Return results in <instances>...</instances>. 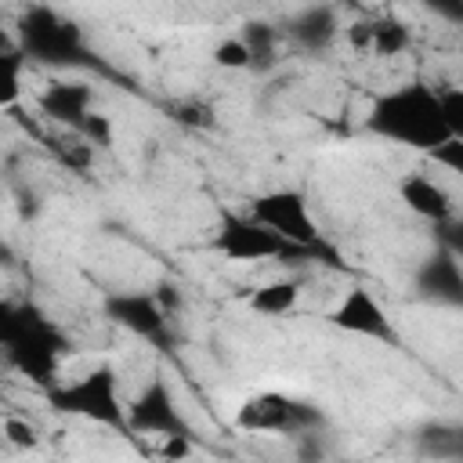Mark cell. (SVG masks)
<instances>
[{"label": "cell", "instance_id": "6da1fadb", "mask_svg": "<svg viewBox=\"0 0 463 463\" xmlns=\"http://www.w3.org/2000/svg\"><path fill=\"white\" fill-rule=\"evenodd\" d=\"M362 127L383 141H394V145H405L416 152H434L456 137L445 123L438 90L423 80H409L402 87L376 94Z\"/></svg>", "mask_w": 463, "mask_h": 463}, {"label": "cell", "instance_id": "7a4b0ae2", "mask_svg": "<svg viewBox=\"0 0 463 463\" xmlns=\"http://www.w3.org/2000/svg\"><path fill=\"white\" fill-rule=\"evenodd\" d=\"M14 47L22 51L25 61L43 65V69H94V72L112 76V69L101 61V54L87 43L80 22H72L69 14L54 11L47 4H33L18 14Z\"/></svg>", "mask_w": 463, "mask_h": 463}, {"label": "cell", "instance_id": "3957f363", "mask_svg": "<svg viewBox=\"0 0 463 463\" xmlns=\"http://www.w3.org/2000/svg\"><path fill=\"white\" fill-rule=\"evenodd\" d=\"M210 246L228 257V260H279V264H300V260H322V264H333V268H344L340 253L329 246V250H304L282 235H275L271 228L250 221L246 213H221L217 228H213V239Z\"/></svg>", "mask_w": 463, "mask_h": 463}, {"label": "cell", "instance_id": "277c9868", "mask_svg": "<svg viewBox=\"0 0 463 463\" xmlns=\"http://www.w3.org/2000/svg\"><path fill=\"white\" fill-rule=\"evenodd\" d=\"M65 351H69L65 333H61L36 304L22 300L18 329H14V336L0 347L4 362H7L14 373H22L29 383L51 391L54 380H58V365H61Z\"/></svg>", "mask_w": 463, "mask_h": 463}, {"label": "cell", "instance_id": "5b68a950", "mask_svg": "<svg viewBox=\"0 0 463 463\" xmlns=\"http://www.w3.org/2000/svg\"><path fill=\"white\" fill-rule=\"evenodd\" d=\"M47 402L54 412L90 420L98 427H109L123 438H130L127 427V405L119 402V380L112 365H94L90 373L76 376L72 383H58L47 391Z\"/></svg>", "mask_w": 463, "mask_h": 463}, {"label": "cell", "instance_id": "8992f818", "mask_svg": "<svg viewBox=\"0 0 463 463\" xmlns=\"http://www.w3.org/2000/svg\"><path fill=\"white\" fill-rule=\"evenodd\" d=\"M235 423H239V430H250V434L300 438L311 430H326V412L307 398H297L286 391H260L239 405Z\"/></svg>", "mask_w": 463, "mask_h": 463}, {"label": "cell", "instance_id": "52a82bcc", "mask_svg": "<svg viewBox=\"0 0 463 463\" xmlns=\"http://www.w3.org/2000/svg\"><path fill=\"white\" fill-rule=\"evenodd\" d=\"M36 105H40V112L47 119H54L69 134L83 137L87 145L105 148L109 137H112L109 119L94 112V87L90 83H80V80H51L36 94Z\"/></svg>", "mask_w": 463, "mask_h": 463}, {"label": "cell", "instance_id": "ba28073f", "mask_svg": "<svg viewBox=\"0 0 463 463\" xmlns=\"http://www.w3.org/2000/svg\"><path fill=\"white\" fill-rule=\"evenodd\" d=\"M246 217L257 221V224H264V228H271L275 235L304 246V250H329L326 235L311 221V210H307L304 192H297V188H275V192L253 195Z\"/></svg>", "mask_w": 463, "mask_h": 463}, {"label": "cell", "instance_id": "9c48e42d", "mask_svg": "<svg viewBox=\"0 0 463 463\" xmlns=\"http://www.w3.org/2000/svg\"><path fill=\"white\" fill-rule=\"evenodd\" d=\"M105 318L119 329H127L130 336L159 347V351H174V326L166 307L159 304L156 289H123V293H109L105 297Z\"/></svg>", "mask_w": 463, "mask_h": 463}, {"label": "cell", "instance_id": "30bf717a", "mask_svg": "<svg viewBox=\"0 0 463 463\" xmlns=\"http://www.w3.org/2000/svg\"><path fill=\"white\" fill-rule=\"evenodd\" d=\"M127 427H130V438L134 434H152V438H163V441H195V430L192 423L184 420V412L177 409L166 380H148L134 402L127 405Z\"/></svg>", "mask_w": 463, "mask_h": 463}, {"label": "cell", "instance_id": "8fae6325", "mask_svg": "<svg viewBox=\"0 0 463 463\" xmlns=\"http://www.w3.org/2000/svg\"><path fill=\"white\" fill-rule=\"evenodd\" d=\"M326 322L351 333V336H365V340H376V344H398V329H394L387 307L362 286L347 289L344 300L326 315Z\"/></svg>", "mask_w": 463, "mask_h": 463}, {"label": "cell", "instance_id": "7c38bea8", "mask_svg": "<svg viewBox=\"0 0 463 463\" xmlns=\"http://www.w3.org/2000/svg\"><path fill=\"white\" fill-rule=\"evenodd\" d=\"M412 289L420 300L434 304V307H463V268H459V257L445 246H434L416 275H412Z\"/></svg>", "mask_w": 463, "mask_h": 463}, {"label": "cell", "instance_id": "4fadbf2b", "mask_svg": "<svg viewBox=\"0 0 463 463\" xmlns=\"http://www.w3.org/2000/svg\"><path fill=\"white\" fill-rule=\"evenodd\" d=\"M347 40H351V47L380 54V58H398V54H405L412 47L409 25L402 18H394V14H376V18L354 22L347 29Z\"/></svg>", "mask_w": 463, "mask_h": 463}, {"label": "cell", "instance_id": "5bb4252c", "mask_svg": "<svg viewBox=\"0 0 463 463\" xmlns=\"http://www.w3.org/2000/svg\"><path fill=\"white\" fill-rule=\"evenodd\" d=\"M286 40L297 47V51H307V54H318L326 51L336 33H340V18L333 7H304L297 11L289 22H286Z\"/></svg>", "mask_w": 463, "mask_h": 463}, {"label": "cell", "instance_id": "9a60e30c", "mask_svg": "<svg viewBox=\"0 0 463 463\" xmlns=\"http://www.w3.org/2000/svg\"><path fill=\"white\" fill-rule=\"evenodd\" d=\"M398 195H402V203H405L416 217H423V221H430V224H445V221L456 217L449 192H445L434 177H427V174H409V177H402Z\"/></svg>", "mask_w": 463, "mask_h": 463}, {"label": "cell", "instance_id": "2e32d148", "mask_svg": "<svg viewBox=\"0 0 463 463\" xmlns=\"http://www.w3.org/2000/svg\"><path fill=\"white\" fill-rule=\"evenodd\" d=\"M416 452L438 463H459L463 459V430L456 423L434 420L416 430Z\"/></svg>", "mask_w": 463, "mask_h": 463}, {"label": "cell", "instance_id": "e0dca14e", "mask_svg": "<svg viewBox=\"0 0 463 463\" xmlns=\"http://www.w3.org/2000/svg\"><path fill=\"white\" fill-rule=\"evenodd\" d=\"M300 293H304L300 279H279V282H268V286L250 289V293H246V304H250L257 315L279 318V315H289V311L300 304Z\"/></svg>", "mask_w": 463, "mask_h": 463}, {"label": "cell", "instance_id": "ac0fdd59", "mask_svg": "<svg viewBox=\"0 0 463 463\" xmlns=\"http://www.w3.org/2000/svg\"><path fill=\"white\" fill-rule=\"evenodd\" d=\"M239 40L246 43L253 69H271V65L279 61V29H275V25H268V22H250Z\"/></svg>", "mask_w": 463, "mask_h": 463}, {"label": "cell", "instance_id": "d6986e66", "mask_svg": "<svg viewBox=\"0 0 463 463\" xmlns=\"http://www.w3.org/2000/svg\"><path fill=\"white\" fill-rule=\"evenodd\" d=\"M22 51L14 43H0V109H11L22 98Z\"/></svg>", "mask_w": 463, "mask_h": 463}, {"label": "cell", "instance_id": "ffe728a7", "mask_svg": "<svg viewBox=\"0 0 463 463\" xmlns=\"http://www.w3.org/2000/svg\"><path fill=\"white\" fill-rule=\"evenodd\" d=\"M47 145H51V152L69 166V170H80V174H87L90 170V163H94V148L83 141V137H43Z\"/></svg>", "mask_w": 463, "mask_h": 463}, {"label": "cell", "instance_id": "44dd1931", "mask_svg": "<svg viewBox=\"0 0 463 463\" xmlns=\"http://www.w3.org/2000/svg\"><path fill=\"white\" fill-rule=\"evenodd\" d=\"M213 61L221 69H250V51H246V43L239 36H232V40H221L213 47Z\"/></svg>", "mask_w": 463, "mask_h": 463}, {"label": "cell", "instance_id": "7402d4cb", "mask_svg": "<svg viewBox=\"0 0 463 463\" xmlns=\"http://www.w3.org/2000/svg\"><path fill=\"white\" fill-rule=\"evenodd\" d=\"M438 98H441V112H445L449 130L456 137H463V90L459 87H441Z\"/></svg>", "mask_w": 463, "mask_h": 463}, {"label": "cell", "instance_id": "603a6c76", "mask_svg": "<svg viewBox=\"0 0 463 463\" xmlns=\"http://www.w3.org/2000/svg\"><path fill=\"white\" fill-rule=\"evenodd\" d=\"M293 441H297V463H326V438H322V430L300 434Z\"/></svg>", "mask_w": 463, "mask_h": 463}, {"label": "cell", "instance_id": "cb8c5ba5", "mask_svg": "<svg viewBox=\"0 0 463 463\" xmlns=\"http://www.w3.org/2000/svg\"><path fill=\"white\" fill-rule=\"evenodd\" d=\"M174 116H177L181 123H192V127H210V123H213V109L203 105V101H184V105L174 109Z\"/></svg>", "mask_w": 463, "mask_h": 463}, {"label": "cell", "instance_id": "d4e9b609", "mask_svg": "<svg viewBox=\"0 0 463 463\" xmlns=\"http://www.w3.org/2000/svg\"><path fill=\"white\" fill-rule=\"evenodd\" d=\"M430 156H434V163H441V166H449V170L463 174V137L445 141V145H441V148H434Z\"/></svg>", "mask_w": 463, "mask_h": 463}, {"label": "cell", "instance_id": "484cf974", "mask_svg": "<svg viewBox=\"0 0 463 463\" xmlns=\"http://www.w3.org/2000/svg\"><path fill=\"white\" fill-rule=\"evenodd\" d=\"M18 318H22V304H18V300H4V297H0V347L14 336Z\"/></svg>", "mask_w": 463, "mask_h": 463}, {"label": "cell", "instance_id": "4316f807", "mask_svg": "<svg viewBox=\"0 0 463 463\" xmlns=\"http://www.w3.org/2000/svg\"><path fill=\"white\" fill-rule=\"evenodd\" d=\"M4 434H7V441L18 445V449H36V445H40L36 430H33L29 423H22V420H7V423H4Z\"/></svg>", "mask_w": 463, "mask_h": 463}, {"label": "cell", "instance_id": "83f0119b", "mask_svg": "<svg viewBox=\"0 0 463 463\" xmlns=\"http://www.w3.org/2000/svg\"><path fill=\"white\" fill-rule=\"evenodd\" d=\"M7 264H14V250H11V242L0 235V268H7Z\"/></svg>", "mask_w": 463, "mask_h": 463}, {"label": "cell", "instance_id": "f1b7e54d", "mask_svg": "<svg viewBox=\"0 0 463 463\" xmlns=\"http://www.w3.org/2000/svg\"><path fill=\"white\" fill-rule=\"evenodd\" d=\"M0 43H7V40H4V36H0Z\"/></svg>", "mask_w": 463, "mask_h": 463}]
</instances>
